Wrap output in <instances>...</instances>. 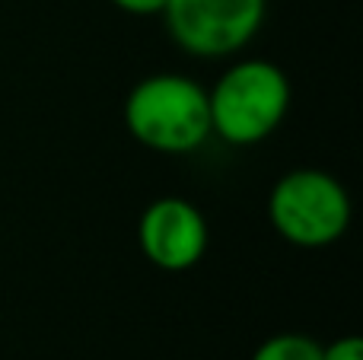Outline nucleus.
Listing matches in <instances>:
<instances>
[{
	"label": "nucleus",
	"instance_id": "nucleus-1",
	"mask_svg": "<svg viewBox=\"0 0 363 360\" xmlns=\"http://www.w3.org/2000/svg\"><path fill=\"white\" fill-rule=\"evenodd\" d=\"M121 118L140 147L157 153H191L211 137L207 89L185 74H150L138 80Z\"/></svg>",
	"mask_w": 363,
	"mask_h": 360
},
{
	"label": "nucleus",
	"instance_id": "nucleus-2",
	"mask_svg": "<svg viewBox=\"0 0 363 360\" xmlns=\"http://www.w3.org/2000/svg\"><path fill=\"white\" fill-rule=\"evenodd\" d=\"M211 134L233 147L262 144L290 112V80L277 64L262 57L236 61L207 89Z\"/></svg>",
	"mask_w": 363,
	"mask_h": 360
},
{
	"label": "nucleus",
	"instance_id": "nucleus-3",
	"mask_svg": "<svg viewBox=\"0 0 363 360\" xmlns=\"http://www.w3.org/2000/svg\"><path fill=\"white\" fill-rule=\"evenodd\" d=\"M271 227L300 249L338 242L351 227V198L345 185L322 169H294L281 176L268 198Z\"/></svg>",
	"mask_w": 363,
	"mask_h": 360
},
{
	"label": "nucleus",
	"instance_id": "nucleus-4",
	"mask_svg": "<svg viewBox=\"0 0 363 360\" xmlns=\"http://www.w3.org/2000/svg\"><path fill=\"white\" fill-rule=\"evenodd\" d=\"M166 29L194 57H230L258 35L264 0H166Z\"/></svg>",
	"mask_w": 363,
	"mask_h": 360
},
{
	"label": "nucleus",
	"instance_id": "nucleus-5",
	"mask_svg": "<svg viewBox=\"0 0 363 360\" xmlns=\"http://www.w3.org/2000/svg\"><path fill=\"white\" fill-rule=\"evenodd\" d=\"M211 230L191 201L176 195L157 198L138 220V246L160 271H188L207 252Z\"/></svg>",
	"mask_w": 363,
	"mask_h": 360
},
{
	"label": "nucleus",
	"instance_id": "nucleus-6",
	"mask_svg": "<svg viewBox=\"0 0 363 360\" xmlns=\"http://www.w3.org/2000/svg\"><path fill=\"white\" fill-rule=\"evenodd\" d=\"M252 360H322V344L303 332H281L264 338Z\"/></svg>",
	"mask_w": 363,
	"mask_h": 360
},
{
	"label": "nucleus",
	"instance_id": "nucleus-7",
	"mask_svg": "<svg viewBox=\"0 0 363 360\" xmlns=\"http://www.w3.org/2000/svg\"><path fill=\"white\" fill-rule=\"evenodd\" d=\"M322 360H363V342L357 335H345L332 344H322Z\"/></svg>",
	"mask_w": 363,
	"mask_h": 360
},
{
	"label": "nucleus",
	"instance_id": "nucleus-8",
	"mask_svg": "<svg viewBox=\"0 0 363 360\" xmlns=\"http://www.w3.org/2000/svg\"><path fill=\"white\" fill-rule=\"evenodd\" d=\"M108 4H115L131 16H157V13H163L166 0H108Z\"/></svg>",
	"mask_w": 363,
	"mask_h": 360
}]
</instances>
